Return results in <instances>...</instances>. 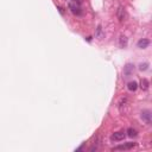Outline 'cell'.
I'll return each instance as SVG.
<instances>
[{"mask_svg":"<svg viewBox=\"0 0 152 152\" xmlns=\"http://www.w3.org/2000/svg\"><path fill=\"white\" fill-rule=\"evenodd\" d=\"M69 9H70L71 12H73L74 14H76V15H81V14H82L81 5H77V4H75V3H73V1H70V3H69Z\"/></svg>","mask_w":152,"mask_h":152,"instance_id":"cell-1","label":"cell"},{"mask_svg":"<svg viewBox=\"0 0 152 152\" xmlns=\"http://www.w3.org/2000/svg\"><path fill=\"white\" fill-rule=\"evenodd\" d=\"M133 71H134V66L131 64V63H129V64H126V66L124 67L123 75H124L125 78H127V77H130V76L133 74Z\"/></svg>","mask_w":152,"mask_h":152,"instance_id":"cell-2","label":"cell"},{"mask_svg":"<svg viewBox=\"0 0 152 152\" xmlns=\"http://www.w3.org/2000/svg\"><path fill=\"white\" fill-rule=\"evenodd\" d=\"M117 17H118V19H119L120 23H123L126 19L127 14H126V11H125V9H124L123 6H119L118 7V10H117Z\"/></svg>","mask_w":152,"mask_h":152,"instance_id":"cell-3","label":"cell"},{"mask_svg":"<svg viewBox=\"0 0 152 152\" xmlns=\"http://www.w3.org/2000/svg\"><path fill=\"white\" fill-rule=\"evenodd\" d=\"M137 144L135 143H126L124 145H119V146H115L113 150L114 151H118V150H130V149H133Z\"/></svg>","mask_w":152,"mask_h":152,"instance_id":"cell-4","label":"cell"},{"mask_svg":"<svg viewBox=\"0 0 152 152\" xmlns=\"http://www.w3.org/2000/svg\"><path fill=\"white\" fill-rule=\"evenodd\" d=\"M125 138V132L123 131H120V132H115L110 135V139L113 140V141H120V140H123Z\"/></svg>","mask_w":152,"mask_h":152,"instance_id":"cell-5","label":"cell"},{"mask_svg":"<svg viewBox=\"0 0 152 152\" xmlns=\"http://www.w3.org/2000/svg\"><path fill=\"white\" fill-rule=\"evenodd\" d=\"M140 117L143 119V121H145L147 125L151 124V112L150 110H143Z\"/></svg>","mask_w":152,"mask_h":152,"instance_id":"cell-6","label":"cell"},{"mask_svg":"<svg viewBox=\"0 0 152 152\" xmlns=\"http://www.w3.org/2000/svg\"><path fill=\"white\" fill-rule=\"evenodd\" d=\"M95 37H96L98 39H102L103 37H105V32H103V29L101 25H99L96 27V30H95Z\"/></svg>","mask_w":152,"mask_h":152,"instance_id":"cell-7","label":"cell"},{"mask_svg":"<svg viewBox=\"0 0 152 152\" xmlns=\"http://www.w3.org/2000/svg\"><path fill=\"white\" fill-rule=\"evenodd\" d=\"M127 105H129V100H127L126 98L125 99H121L119 102V110L121 112V113H124V108L127 107Z\"/></svg>","mask_w":152,"mask_h":152,"instance_id":"cell-8","label":"cell"},{"mask_svg":"<svg viewBox=\"0 0 152 152\" xmlns=\"http://www.w3.org/2000/svg\"><path fill=\"white\" fill-rule=\"evenodd\" d=\"M150 44V41L149 39H140V41L138 42V48H140V49H145V48H147Z\"/></svg>","mask_w":152,"mask_h":152,"instance_id":"cell-9","label":"cell"},{"mask_svg":"<svg viewBox=\"0 0 152 152\" xmlns=\"http://www.w3.org/2000/svg\"><path fill=\"white\" fill-rule=\"evenodd\" d=\"M127 88H129L130 92H135L138 88V83L135 81H131V82H129V84H127Z\"/></svg>","mask_w":152,"mask_h":152,"instance_id":"cell-10","label":"cell"},{"mask_svg":"<svg viewBox=\"0 0 152 152\" xmlns=\"http://www.w3.org/2000/svg\"><path fill=\"white\" fill-rule=\"evenodd\" d=\"M149 86H150V83H149V81L146 78H143L141 80V82H140V88L143 90H147L149 89Z\"/></svg>","mask_w":152,"mask_h":152,"instance_id":"cell-11","label":"cell"},{"mask_svg":"<svg viewBox=\"0 0 152 152\" xmlns=\"http://www.w3.org/2000/svg\"><path fill=\"white\" fill-rule=\"evenodd\" d=\"M119 44H120V46L121 48H126L127 46V38H126V36H120V38H119Z\"/></svg>","mask_w":152,"mask_h":152,"instance_id":"cell-12","label":"cell"},{"mask_svg":"<svg viewBox=\"0 0 152 152\" xmlns=\"http://www.w3.org/2000/svg\"><path fill=\"white\" fill-rule=\"evenodd\" d=\"M137 131H135L134 129H129L127 130V135H129V137H131V138H134V137H137Z\"/></svg>","mask_w":152,"mask_h":152,"instance_id":"cell-13","label":"cell"},{"mask_svg":"<svg viewBox=\"0 0 152 152\" xmlns=\"http://www.w3.org/2000/svg\"><path fill=\"white\" fill-rule=\"evenodd\" d=\"M147 69H149V63H147V62H145V63H140V66H139V70L145 71V70H147Z\"/></svg>","mask_w":152,"mask_h":152,"instance_id":"cell-14","label":"cell"},{"mask_svg":"<svg viewBox=\"0 0 152 152\" xmlns=\"http://www.w3.org/2000/svg\"><path fill=\"white\" fill-rule=\"evenodd\" d=\"M57 9H58V11L61 12V14H64V13H66V11H64V9H63V7H61V6H57Z\"/></svg>","mask_w":152,"mask_h":152,"instance_id":"cell-15","label":"cell"},{"mask_svg":"<svg viewBox=\"0 0 152 152\" xmlns=\"http://www.w3.org/2000/svg\"><path fill=\"white\" fill-rule=\"evenodd\" d=\"M73 3H75V4H77V5H81L82 4V0H71Z\"/></svg>","mask_w":152,"mask_h":152,"instance_id":"cell-16","label":"cell"}]
</instances>
